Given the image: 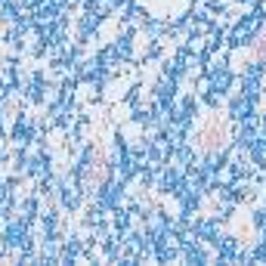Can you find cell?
I'll use <instances>...</instances> for the list:
<instances>
[{
	"label": "cell",
	"instance_id": "6da1fadb",
	"mask_svg": "<svg viewBox=\"0 0 266 266\" xmlns=\"http://www.w3.org/2000/svg\"><path fill=\"white\" fill-rule=\"evenodd\" d=\"M201 142H204V149H211V152H214V149H220V145H223V127H220L217 121H214L211 127H204Z\"/></svg>",
	"mask_w": 266,
	"mask_h": 266
},
{
	"label": "cell",
	"instance_id": "7a4b0ae2",
	"mask_svg": "<svg viewBox=\"0 0 266 266\" xmlns=\"http://www.w3.org/2000/svg\"><path fill=\"white\" fill-rule=\"evenodd\" d=\"M254 56H266V37H263V41L257 44V50H254Z\"/></svg>",
	"mask_w": 266,
	"mask_h": 266
}]
</instances>
